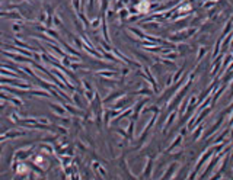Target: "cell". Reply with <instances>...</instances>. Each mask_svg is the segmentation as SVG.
<instances>
[{
	"label": "cell",
	"instance_id": "1",
	"mask_svg": "<svg viewBox=\"0 0 233 180\" xmlns=\"http://www.w3.org/2000/svg\"><path fill=\"white\" fill-rule=\"evenodd\" d=\"M136 9H137L140 13H147L149 9H150V3H149L147 0H141V2L137 5V7H136Z\"/></svg>",
	"mask_w": 233,
	"mask_h": 180
}]
</instances>
